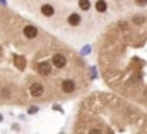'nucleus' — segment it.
I'll return each mask as SVG.
<instances>
[{
  "label": "nucleus",
  "mask_w": 147,
  "mask_h": 134,
  "mask_svg": "<svg viewBox=\"0 0 147 134\" xmlns=\"http://www.w3.org/2000/svg\"><path fill=\"white\" fill-rule=\"evenodd\" d=\"M99 66L113 90L147 105V45L139 29L127 21L116 23L99 45Z\"/></svg>",
  "instance_id": "f257e3e1"
},
{
  "label": "nucleus",
  "mask_w": 147,
  "mask_h": 134,
  "mask_svg": "<svg viewBox=\"0 0 147 134\" xmlns=\"http://www.w3.org/2000/svg\"><path fill=\"white\" fill-rule=\"evenodd\" d=\"M72 134H147V113L108 93L82 103Z\"/></svg>",
  "instance_id": "f03ea898"
},
{
  "label": "nucleus",
  "mask_w": 147,
  "mask_h": 134,
  "mask_svg": "<svg viewBox=\"0 0 147 134\" xmlns=\"http://www.w3.org/2000/svg\"><path fill=\"white\" fill-rule=\"evenodd\" d=\"M28 93H29V96H33V98H41V96H45V84H43L41 81L33 83V84L29 86Z\"/></svg>",
  "instance_id": "7ed1b4c3"
},
{
  "label": "nucleus",
  "mask_w": 147,
  "mask_h": 134,
  "mask_svg": "<svg viewBox=\"0 0 147 134\" xmlns=\"http://www.w3.org/2000/svg\"><path fill=\"white\" fill-rule=\"evenodd\" d=\"M22 36L26 40H36L39 36V29L36 26H33V24H24L22 26Z\"/></svg>",
  "instance_id": "20e7f679"
},
{
  "label": "nucleus",
  "mask_w": 147,
  "mask_h": 134,
  "mask_svg": "<svg viewBox=\"0 0 147 134\" xmlns=\"http://www.w3.org/2000/svg\"><path fill=\"white\" fill-rule=\"evenodd\" d=\"M41 12H43V16L51 17V16L55 14V9H53V5H51V3H43V5H41Z\"/></svg>",
  "instance_id": "39448f33"
},
{
  "label": "nucleus",
  "mask_w": 147,
  "mask_h": 134,
  "mask_svg": "<svg viewBox=\"0 0 147 134\" xmlns=\"http://www.w3.org/2000/svg\"><path fill=\"white\" fill-rule=\"evenodd\" d=\"M69 24H70V26H77V24H80V16H79L77 12H72V14L69 16Z\"/></svg>",
  "instance_id": "423d86ee"
},
{
  "label": "nucleus",
  "mask_w": 147,
  "mask_h": 134,
  "mask_svg": "<svg viewBox=\"0 0 147 134\" xmlns=\"http://www.w3.org/2000/svg\"><path fill=\"white\" fill-rule=\"evenodd\" d=\"M106 9H108V3L105 0H98L96 2V10L98 12H106Z\"/></svg>",
  "instance_id": "0eeeda50"
},
{
  "label": "nucleus",
  "mask_w": 147,
  "mask_h": 134,
  "mask_svg": "<svg viewBox=\"0 0 147 134\" xmlns=\"http://www.w3.org/2000/svg\"><path fill=\"white\" fill-rule=\"evenodd\" d=\"M79 7H80L82 10H89V9H91V2H89V0H79Z\"/></svg>",
  "instance_id": "6e6552de"
},
{
  "label": "nucleus",
  "mask_w": 147,
  "mask_h": 134,
  "mask_svg": "<svg viewBox=\"0 0 147 134\" xmlns=\"http://www.w3.org/2000/svg\"><path fill=\"white\" fill-rule=\"evenodd\" d=\"M135 3H137L139 7H146V5H147V0H135Z\"/></svg>",
  "instance_id": "1a4fd4ad"
},
{
  "label": "nucleus",
  "mask_w": 147,
  "mask_h": 134,
  "mask_svg": "<svg viewBox=\"0 0 147 134\" xmlns=\"http://www.w3.org/2000/svg\"><path fill=\"white\" fill-rule=\"evenodd\" d=\"M34 112H38V107H31L29 108V113H34Z\"/></svg>",
  "instance_id": "9d476101"
},
{
  "label": "nucleus",
  "mask_w": 147,
  "mask_h": 134,
  "mask_svg": "<svg viewBox=\"0 0 147 134\" xmlns=\"http://www.w3.org/2000/svg\"><path fill=\"white\" fill-rule=\"evenodd\" d=\"M0 120H2V115H0Z\"/></svg>",
  "instance_id": "9b49d317"
}]
</instances>
